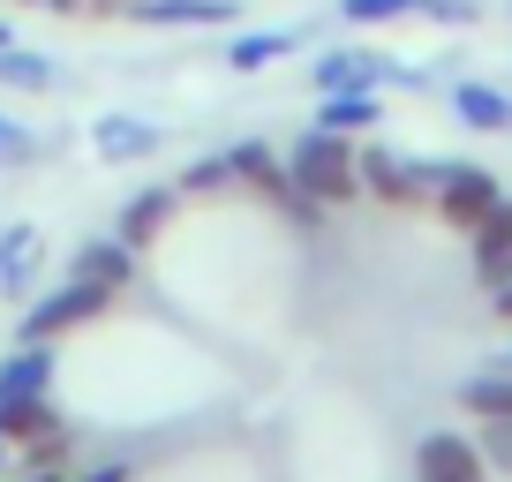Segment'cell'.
<instances>
[{
  "label": "cell",
  "mask_w": 512,
  "mask_h": 482,
  "mask_svg": "<svg viewBox=\"0 0 512 482\" xmlns=\"http://www.w3.org/2000/svg\"><path fill=\"white\" fill-rule=\"evenodd\" d=\"M287 174L302 181V196H317L324 211H339V204H354V196H362V174H354V136L317 129V121L287 144Z\"/></svg>",
  "instance_id": "6da1fadb"
},
{
  "label": "cell",
  "mask_w": 512,
  "mask_h": 482,
  "mask_svg": "<svg viewBox=\"0 0 512 482\" xmlns=\"http://www.w3.org/2000/svg\"><path fill=\"white\" fill-rule=\"evenodd\" d=\"M226 159H234V181H249L272 211H287L294 226H324V204H317V196H302V181L287 174V159H279L272 144H234Z\"/></svg>",
  "instance_id": "7a4b0ae2"
},
{
  "label": "cell",
  "mask_w": 512,
  "mask_h": 482,
  "mask_svg": "<svg viewBox=\"0 0 512 482\" xmlns=\"http://www.w3.org/2000/svg\"><path fill=\"white\" fill-rule=\"evenodd\" d=\"M106 309H113V287H98V279H76V272H68L53 294H38V302L23 309L16 339H61V332H76V324H98Z\"/></svg>",
  "instance_id": "3957f363"
},
{
  "label": "cell",
  "mask_w": 512,
  "mask_h": 482,
  "mask_svg": "<svg viewBox=\"0 0 512 482\" xmlns=\"http://www.w3.org/2000/svg\"><path fill=\"white\" fill-rule=\"evenodd\" d=\"M497 204H505V189H497L490 166H475V159H445V174H437V196H430V211H437L445 226H460V234H467V226H482Z\"/></svg>",
  "instance_id": "277c9868"
},
{
  "label": "cell",
  "mask_w": 512,
  "mask_h": 482,
  "mask_svg": "<svg viewBox=\"0 0 512 482\" xmlns=\"http://www.w3.org/2000/svg\"><path fill=\"white\" fill-rule=\"evenodd\" d=\"M415 482H490V460H482L475 437L430 430V437L415 445Z\"/></svg>",
  "instance_id": "5b68a950"
},
{
  "label": "cell",
  "mask_w": 512,
  "mask_h": 482,
  "mask_svg": "<svg viewBox=\"0 0 512 482\" xmlns=\"http://www.w3.org/2000/svg\"><path fill=\"white\" fill-rule=\"evenodd\" d=\"M241 0H136L128 23H151V31H234Z\"/></svg>",
  "instance_id": "8992f818"
},
{
  "label": "cell",
  "mask_w": 512,
  "mask_h": 482,
  "mask_svg": "<svg viewBox=\"0 0 512 482\" xmlns=\"http://www.w3.org/2000/svg\"><path fill=\"white\" fill-rule=\"evenodd\" d=\"M174 211H181V189H166V181H159V189H136V196L121 204V219H113V234H121L128 249L144 257V249H159V241H166Z\"/></svg>",
  "instance_id": "52a82bcc"
},
{
  "label": "cell",
  "mask_w": 512,
  "mask_h": 482,
  "mask_svg": "<svg viewBox=\"0 0 512 482\" xmlns=\"http://www.w3.org/2000/svg\"><path fill=\"white\" fill-rule=\"evenodd\" d=\"M91 151L106 166H144L151 151H159V121H144V113H98L91 121Z\"/></svg>",
  "instance_id": "ba28073f"
},
{
  "label": "cell",
  "mask_w": 512,
  "mask_h": 482,
  "mask_svg": "<svg viewBox=\"0 0 512 482\" xmlns=\"http://www.w3.org/2000/svg\"><path fill=\"white\" fill-rule=\"evenodd\" d=\"M467 264H475L482 287H505V279H512V196L482 226H467Z\"/></svg>",
  "instance_id": "9c48e42d"
},
{
  "label": "cell",
  "mask_w": 512,
  "mask_h": 482,
  "mask_svg": "<svg viewBox=\"0 0 512 482\" xmlns=\"http://www.w3.org/2000/svg\"><path fill=\"white\" fill-rule=\"evenodd\" d=\"M53 339H16V354H0V400H31V392H53Z\"/></svg>",
  "instance_id": "30bf717a"
},
{
  "label": "cell",
  "mask_w": 512,
  "mask_h": 482,
  "mask_svg": "<svg viewBox=\"0 0 512 482\" xmlns=\"http://www.w3.org/2000/svg\"><path fill=\"white\" fill-rule=\"evenodd\" d=\"M384 61L392 53H362V46H332L309 76H317V91H384Z\"/></svg>",
  "instance_id": "8fae6325"
},
{
  "label": "cell",
  "mask_w": 512,
  "mask_h": 482,
  "mask_svg": "<svg viewBox=\"0 0 512 482\" xmlns=\"http://www.w3.org/2000/svg\"><path fill=\"white\" fill-rule=\"evenodd\" d=\"M68 272H76V279H98V287L121 294L128 279H136V249H128L121 234H91V241L76 249V264H68Z\"/></svg>",
  "instance_id": "7c38bea8"
},
{
  "label": "cell",
  "mask_w": 512,
  "mask_h": 482,
  "mask_svg": "<svg viewBox=\"0 0 512 482\" xmlns=\"http://www.w3.org/2000/svg\"><path fill=\"white\" fill-rule=\"evenodd\" d=\"M68 415L53 407V392H31V400H0V437L8 445H38V437H61Z\"/></svg>",
  "instance_id": "4fadbf2b"
},
{
  "label": "cell",
  "mask_w": 512,
  "mask_h": 482,
  "mask_svg": "<svg viewBox=\"0 0 512 482\" xmlns=\"http://www.w3.org/2000/svg\"><path fill=\"white\" fill-rule=\"evenodd\" d=\"M287 53H302V31H226V68L234 76H256V68H272V61H287Z\"/></svg>",
  "instance_id": "5bb4252c"
},
{
  "label": "cell",
  "mask_w": 512,
  "mask_h": 482,
  "mask_svg": "<svg viewBox=\"0 0 512 482\" xmlns=\"http://www.w3.org/2000/svg\"><path fill=\"white\" fill-rule=\"evenodd\" d=\"M384 121V91H317V129L369 136Z\"/></svg>",
  "instance_id": "9a60e30c"
},
{
  "label": "cell",
  "mask_w": 512,
  "mask_h": 482,
  "mask_svg": "<svg viewBox=\"0 0 512 482\" xmlns=\"http://www.w3.org/2000/svg\"><path fill=\"white\" fill-rule=\"evenodd\" d=\"M38 257H46V234H38L31 219L0 226V294H23V287H31Z\"/></svg>",
  "instance_id": "2e32d148"
},
{
  "label": "cell",
  "mask_w": 512,
  "mask_h": 482,
  "mask_svg": "<svg viewBox=\"0 0 512 482\" xmlns=\"http://www.w3.org/2000/svg\"><path fill=\"white\" fill-rule=\"evenodd\" d=\"M452 113H460L467 129L505 136L512 129V91H497V83H452Z\"/></svg>",
  "instance_id": "e0dca14e"
},
{
  "label": "cell",
  "mask_w": 512,
  "mask_h": 482,
  "mask_svg": "<svg viewBox=\"0 0 512 482\" xmlns=\"http://www.w3.org/2000/svg\"><path fill=\"white\" fill-rule=\"evenodd\" d=\"M61 83V68L46 61V53H31V46H0V91H23V98H38V91H53Z\"/></svg>",
  "instance_id": "ac0fdd59"
},
{
  "label": "cell",
  "mask_w": 512,
  "mask_h": 482,
  "mask_svg": "<svg viewBox=\"0 0 512 482\" xmlns=\"http://www.w3.org/2000/svg\"><path fill=\"white\" fill-rule=\"evenodd\" d=\"M460 407L475 422H490V415H512V362H497V370H475L460 385Z\"/></svg>",
  "instance_id": "d6986e66"
},
{
  "label": "cell",
  "mask_w": 512,
  "mask_h": 482,
  "mask_svg": "<svg viewBox=\"0 0 512 482\" xmlns=\"http://www.w3.org/2000/svg\"><path fill=\"white\" fill-rule=\"evenodd\" d=\"M422 0H339V23H354V31H377V23H400L415 16Z\"/></svg>",
  "instance_id": "ffe728a7"
},
{
  "label": "cell",
  "mask_w": 512,
  "mask_h": 482,
  "mask_svg": "<svg viewBox=\"0 0 512 482\" xmlns=\"http://www.w3.org/2000/svg\"><path fill=\"white\" fill-rule=\"evenodd\" d=\"M219 189H234V159L226 151H211V159H196L181 174V196H219Z\"/></svg>",
  "instance_id": "44dd1931"
},
{
  "label": "cell",
  "mask_w": 512,
  "mask_h": 482,
  "mask_svg": "<svg viewBox=\"0 0 512 482\" xmlns=\"http://www.w3.org/2000/svg\"><path fill=\"white\" fill-rule=\"evenodd\" d=\"M475 445H482V460H490V475H512V415H490Z\"/></svg>",
  "instance_id": "7402d4cb"
},
{
  "label": "cell",
  "mask_w": 512,
  "mask_h": 482,
  "mask_svg": "<svg viewBox=\"0 0 512 482\" xmlns=\"http://www.w3.org/2000/svg\"><path fill=\"white\" fill-rule=\"evenodd\" d=\"M415 16H430V23H452V31H467V23H475L482 8H475V0H422Z\"/></svg>",
  "instance_id": "603a6c76"
},
{
  "label": "cell",
  "mask_w": 512,
  "mask_h": 482,
  "mask_svg": "<svg viewBox=\"0 0 512 482\" xmlns=\"http://www.w3.org/2000/svg\"><path fill=\"white\" fill-rule=\"evenodd\" d=\"M68 482H136V467L128 460H98V467H83V475H68Z\"/></svg>",
  "instance_id": "cb8c5ba5"
},
{
  "label": "cell",
  "mask_w": 512,
  "mask_h": 482,
  "mask_svg": "<svg viewBox=\"0 0 512 482\" xmlns=\"http://www.w3.org/2000/svg\"><path fill=\"white\" fill-rule=\"evenodd\" d=\"M31 159H38V136L16 129V136H8V151H0V166H31Z\"/></svg>",
  "instance_id": "d4e9b609"
},
{
  "label": "cell",
  "mask_w": 512,
  "mask_h": 482,
  "mask_svg": "<svg viewBox=\"0 0 512 482\" xmlns=\"http://www.w3.org/2000/svg\"><path fill=\"white\" fill-rule=\"evenodd\" d=\"M136 0H83V16H128Z\"/></svg>",
  "instance_id": "484cf974"
},
{
  "label": "cell",
  "mask_w": 512,
  "mask_h": 482,
  "mask_svg": "<svg viewBox=\"0 0 512 482\" xmlns=\"http://www.w3.org/2000/svg\"><path fill=\"white\" fill-rule=\"evenodd\" d=\"M31 8H46V16H83V0H31Z\"/></svg>",
  "instance_id": "4316f807"
},
{
  "label": "cell",
  "mask_w": 512,
  "mask_h": 482,
  "mask_svg": "<svg viewBox=\"0 0 512 482\" xmlns=\"http://www.w3.org/2000/svg\"><path fill=\"white\" fill-rule=\"evenodd\" d=\"M490 309H497V317L512 324V279H505V287H490Z\"/></svg>",
  "instance_id": "83f0119b"
},
{
  "label": "cell",
  "mask_w": 512,
  "mask_h": 482,
  "mask_svg": "<svg viewBox=\"0 0 512 482\" xmlns=\"http://www.w3.org/2000/svg\"><path fill=\"white\" fill-rule=\"evenodd\" d=\"M16 482H68V475H61V467H23Z\"/></svg>",
  "instance_id": "f1b7e54d"
},
{
  "label": "cell",
  "mask_w": 512,
  "mask_h": 482,
  "mask_svg": "<svg viewBox=\"0 0 512 482\" xmlns=\"http://www.w3.org/2000/svg\"><path fill=\"white\" fill-rule=\"evenodd\" d=\"M23 129V121H8V113H0V151H8V136H16Z\"/></svg>",
  "instance_id": "f546056e"
},
{
  "label": "cell",
  "mask_w": 512,
  "mask_h": 482,
  "mask_svg": "<svg viewBox=\"0 0 512 482\" xmlns=\"http://www.w3.org/2000/svg\"><path fill=\"white\" fill-rule=\"evenodd\" d=\"M0 475H8V437H0Z\"/></svg>",
  "instance_id": "4dcf8cb0"
},
{
  "label": "cell",
  "mask_w": 512,
  "mask_h": 482,
  "mask_svg": "<svg viewBox=\"0 0 512 482\" xmlns=\"http://www.w3.org/2000/svg\"><path fill=\"white\" fill-rule=\"evenodd\" d=\"M8 38H16V31H8V16H0V46H8Z\"/></svg>",
  "instance_id": "1f68e13d"
},
{
  "label": "cell",
  "mask_w": 512,
  "mask_h": 482,
  "mask_svg": "<svg viewBox=\"0 0 512 482\" xmlns=\"http://www.w3.org/2000/svg\"><path fill=\"white\" fill-rule=\"evenodd\" d=\"M505 362H512V354H505Z\"/></svg>",
  "instance_id": "d6a6232c"
}]
</instances>
